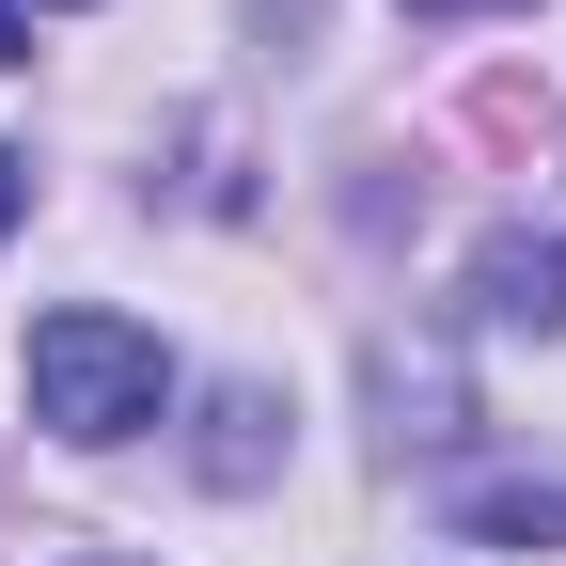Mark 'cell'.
<instances>
[{"label": "cell", "mask_w": 566, "mask_h": 566, "mask_svg": "<svg viewBox=\"0 0 566 566\" xmlns=\"http://www.w3.org/2000/svg\"><path fill=\"white\" fill-rule=\"evenodd\" d=\"M32 424L48 441H80V457H111V441H142L158 424V394H174V363H158V331L142 315H111V300H63V315H32Z\"/></svg>", "instance_id": "1"}, {"label": "cell", "mask_w": 566, "mask_h": 566, "mask_svg": "<svg viewBox=\"0 0 566 566\" xmlns=\"http://www.w3.org/2000/svg\"><path fill=\"white\" fill-rule=\"evenodd\" d=\"M472 300L504 315V331H566V237H504L472 268Z\"/></svg>", "instance_id": "2"}, {"label": "cell", "mask_w": 566, "mask_h": 566, "mask_svg": "<svg viewBox=\"0 0 566 566\" xmlns=\"http://www.w3.org/2000/svg\"><path fill=\"white\" fill-rule=\"evenodd\" d=\"M424 17H472V0H424Z\"/></svg>", "instance_id": "6"}, {"label": "cell", "mask_w": 566, "mask_h": 566, "mask_svg": "<svg viewBox=\"0 0 566 566\" xmlns=\"http://www.w3.org/2000/svg\"><path fill=\"white\" fill-rule=\"evenodd\" d=\"M472 520H488V535H535V551H566V488H488Z\"/></svg>", "instance_id": "3"}, {"label": "cell", "mask_w": 566, "mask_h": 566, "mask_svg": "<svg viewBox=\"0 0 566 566\" xmlns=\"http://www.w3.org/2000/svg\"><path fill=\"white\" fill-rule=\"evenodd\" d=\"M0 63H32V17H17V0H0Z\"/></svg>", "instance_id": "5"}, {"label": "cell", "mask_w": 566, "mask_h": 566, "mask_svg": "<svg viewBox=\"0 0 566 566\" xmlns=\"http://www.w3.org/2000/svg\"><path fill=\"white\" fill-rule=\"evenodd\" d=\"M17 205H32V158H17V142H0V237H17Z\"/></svg>", "instance_id": "4"}]
</instances>
